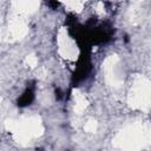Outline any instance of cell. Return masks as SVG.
<instances>
[{
	"mask_svg": "<svg viewBox=\"0 0 151 151\" xmlns=\"http://www.w3.org/2000/svg\"><path fill=\"white\" fill-rule=\"evenodd\" d=\"M25 64L26 65H28L29 67H32V68H34L35 66H37V64H38V59H37V57H35V54H29V55H27L26 57V59H25Z\"/></svg>",
	"mask_w": 151,
	"mask_h": 151,
	"instance_id": "8fae6325",
	"label": "cell"
},
{
	"mask_svg": "<svg viewBox=\"0 0 151 151\" xmlns=\"http://www.w3.org/2000/svg\"><path fill=\"white\" fill-rule=\"evenodd\" d=\"M5 125L6 129L14 134L15 140L24 145L28 144L32 138L39 137L44 131V126L39 117L35 116L22 117L19 120L8 119Z\"/></svg>",
	"mask_w": 151,
	"mask_h": 151,
	"instance_id": "6da1fadb",
	"label": "cell"
},
{
	"mask_svg": "<svg viewBox=\"0 0 151 151\" xmlns=\"http://www.w3.org/2000/svg\"><path fill=\"white\" fill-rule=\"evenodd\" d=\"M65 5H66V7H68L72 11H81L83 6H84V2H81V1H70V2H66Z\"/></svg>",
	"mask_w": 151,
	"mask_h": 151,
	"instance_id": "30bf717a",
	"label": "cell"
},
{
	"mask_svg": "<svg viewBox=\"0 0 151 151\" xmlns=\"http://www.w3.org/2000/svg\"><path fill=\"white\" fill-rule=\"evenodd\" d=\"M146 140V132L140 124L129 125L117 133L113 144L124 151H139Z\"/></svg>",
	"mask_w": 151,
	"mask_h": 151,
	"instance_id": "7a4b0ae2",
	"label": "cell"
},
{
	"mask_svg": "<svg viewBox=\"0 0 151 151\" xmlns=\"http://www.w3.org/2000/svg\"><path fill=\"white\" fill-rule=\"evenodd\" d=\"M97 127H98V124H97V122H96L94 119H88V120L85 123V126H84L85 131H86V132H90V133L96 132V131H97Z\"/></svg>",
	"mask_w": 151,
	"mask_h": 151,
	"instance_id": "9c48e42d",
	"label": "cell"
},
{
	"mask_svg": "<svg viewBox=\"0 0 151 151\" xmlns=\"http://www.w3.org/2000/svg\"><path fill=\"white\" fill-rule=\"evenodd\" d=\"M119 58L117 55H110L103 63V70L105 72V78L107 83L113 87H119L123 83L119 72H118Z\"/></svg>",
	"mask_w": 151,
	"mask_h": 151,
	"instance_id": "277c9868",
	"label": "cell"
},
{
	"mask_svg": "<svg viewBox=\"0 0 151 151\" xmlns=\"http://www.w3.org/2000/svg\"><path fill=\"white\" fill-rule=\"evenodd\" d=\"M27 32H28L27 24L22 19L14 18L13 20L9 21V25L7 28L8 40H20L27 34Z\"/></svg>",
	"mask_w": 151,
	"mask_h": 151,
	"instance_id": "8992f818",
	"label": "cell"
},
{
	"mask_svg": "<svg viewBox=\"0 0 151 151\" xmlns=\"http://www.w3.org/2000/svg\"><path fill=\"white\" fill-rule=\"evenodd\" d=\"M58 46H59V53L65 58L70 60L77 59L78 55V48L74 41L67 35V32L65 29H61L58 35Z\"/></svg>",
	"mask_w": 151,
	"mask_h": 151,
	"instance_id": "5b68a950",
	"label": "cell"
},
{
	"mask_svg": "<svg viewBox=\"0 0 151 151\" xmlns=\"http://www.w3.org/2000/svg\"><path fill=\"white\" fill-rule=\"evenodd\" d=\"M127 101L133 109L149 110L151 106V81L143 76H137L132 81Z\"/></svg>",
	"mask_w": 151,
	"mask_h": 151,
	"instance_id": "3957f363",
	"label": "cell"
},
{
	"mask_svg": "<svg viewBox=\"0 0 151 151\" xmlns=\"http://www.w3.org/2000/svg\"><path fill=\"white\" fill-rule=\"evenodd\" d=\"M73 99H74V112L77 114H81L83 111L87 106V99H86V97L79 90H74L73 91Z\"/></svg>",
	"mask_w": 151,
	"mask_h": 151,
	"instance_id": "ba28073f",
	"label": "cell"
},
{
	"mask_svg": "<svg viewBox=\"0 0 151 151\" xmlns=\"http://www.w3.org/2000/svg\"><path fill=\"white\" fill-rule=\"evenodd\" d=\"M12 5L20 14H31L35 12L39 7L38 1H14L12 2Z\"/></svg>",
	"mask_w": 151,
	"mask_h": 151,
	"instance_id": "52a82bcc",
	"label": "cell"
}]
</instances>
